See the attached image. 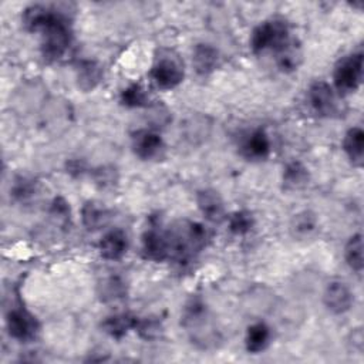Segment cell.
Here are the masks:
<instances>
[{
	"mask_svg": "<svg viewBox=\"0 0 364 364\" xmlns=\"http://www.w3.org/2000/svg\"><path fill=\"white\" fill-rule=\"evenodd\" d=\"M23 23L30 31L43 34V55L50 61L60 60L68 50L71 33L67 20L44 6H30L24 10Z\"/></svg>",
	"mask_w": 364,
	"mask_h": 364,
	"instance_id": "1",
	"label": "cell"
},
{
	"mask_svg": "<svg viewBox=\"0 0 364 364\" xmlns=\"http://www.w3.org/2000/svg\"><path fill=\"white\" fill-rule=\"evenodd\" d=\"M169 245V257L186 262L195 256L206 243V229L196 222H181L166 232Z\"/></svg>",
	"mask_w": 364,
	"mask_h": 364,
	"instance_id": "2",
	"label": "cell"
},
{
	"mask_svg": "<svg viewBox=\"0 0 364 364\" xmlns=\"http://www.w3.org/2000/svg\"><path fill=\"white\" fill-rule=\"evenodd\" d=\"M290 40L289 27L283 20L273 18L257 26L250 38V47L253 53L260 54L266 50L277 51Z\"/></svg>",
	"mask_w": 364,
	"mask_h": 364,
	"instance_id": "3",
	"label": "cell"
},
{
	"mask_svg": "<svg viewBox=\"0 0 364 364\" xmlns=\"http://www.w3.org/2000/svg\"><path fill=\"white\" fill-rule=\"evenodd\" d=\"M363 80V53H353L338 61L334 70L336 88L343 92H351L358 88Z\"/></svg>",
	"mask_w": 364,
	"mask_h": 364,
	"instance_id": "4",
	"label": "cell"
},
{
	"mask_svg": "<svg viewBox=\"0 0 364 364\" xmlns=\"http://www.w3.org/2000/svg\"><path fill=\"white\" fill-rule=\"evenodd\" d=\"M183 324L186 326L188 331H191L193 336L192 338H200V341L210 343V340L216 338V331L213 330L208 311L202 301L192 300L185 310L183 316Z\"/></svg>",
	"mask_w": 364,
	"mask_h": 364,
	"instance_id": "5",
	"label": "cell"
},
{
	"mask_svg": "<svg viewBox=\"0 0 364 364\" xmlns=\"http://www.w3.org/2000/svg\"><path fill=\"white\" fill-rule=\"evenodd\" d=\"M151 77L159 88H175L183 80V65L178 57H172L171 54L161 55L152 65Z\"/></svg>",
	"mask_w": 364,
	"mask_h": 364,
	"instance_id": "6",
	"label": "cell"
},
{
	"mask_svg": "<svg viewBox=\"0 0 364 364\" xmlns=\"http://www.w3.org/2000/svg\"><path fill=\"white\" fill-rule=\"evenodd\" d=\"M7 330L10 336L20 341H28L36 337L38 323L33 314L24 309H13L7 314Z\"/></svg>",
	"mask_w": 364,
	"mask_h": 364,
	"instance_id": "7",
	"label": "cell"
},
{
	"mask_svg": "<svg viewBox=\"0 0 364 364\" xmlns=\"http://www.w3.org/2000/svg\"><path fill=\"white\" fill-rule=\"evenodd\" d=\"M323 301L330 311L341 314L350 310L353 304V293L344 282L333 280L324 289Z\"/></svg>",
	"mask_w": 364,
	"mask_h": 364,
	"instance_id": "8",
	"label": "cell"
},
{
	"mask_svg": "<svg viewBox=\"0 0 364 364\" xmlns=\"http://www.w3.org/2000/svg\"><path fill=\"white\" fill-rule=\"evenodd\" d=\"M307 100L313 111L318 115H328L334 111L336 98L333 88L324 81H316L310 85Z\"/></svg>",
	"mask_w": 364,
	"mask_h": 364,
	"instance_id": "9",
	"label": "cell"
},
{
	"mask_svg": "<svg viewBox=\"0 0 364 364\" xmlns=\"http://www.w3.org/2000/svg\"><path fill=\"white\" fill-rule=\"evenodd\" d=\"M132 149L141 159H152L164 149L162 138L151 129H139L132 135Z\"/></svg>",
	"mask_w": 364,
	"mask_h": 364,
	"instance_id": "10",
	"label": "cell"
},
{
	"mask_svg": "<svg viewBox=\"0 0 364 364\" xmlns=\"http://www.w3.org/2000/svg\"><path fill=\"white\" fill-rule=\"evenodd\" d=\"M142 250L145 257L156 262H162L169 257V245L166 232L149 229L142 236Z\"/></svg>",
	"mask_w": 364,
	"mask_h": 364,
	"instance_id": "11",
	"label": "cell"
},
{
	"mask_svg": "<svg viewBox=\"0 0 364 364\" xmlns=\"http://www.w3.org/2000/svg\"><path fill=\"white\" fill-rule=\"evenodd\" d=\"M240 149L247 159H264L270 152V139L264 129L256 128L243 138Z\"/></svg>",
	"mask_w": 364,
	"mask_h": 364,
	"instance_id": "12",
	"label": "cell"
},
{
	"mask_svg": "<svg viewBox=\"0 0 364 364\" xmlns=\"http://www.w3.org/2000/svg\"><path fill=\"white\" fill-rule=\"evenodd\" d=\"M202 215L210 222H220L225 218V206L220 195L213 189H202L196 196Z\"/></svg>",
	"mask_w": 364,
	"mask_h": 364,
	"instance_id": "13",
	"label": "cell"
},
{
	"mask_svg": "<svg viewBox=\"0 0 364 364\" xmlns=\"http://www.w3.org/2000/svg\"><path fill=\"white\" fill-rule=\"evenodd\" d=\"M128 249L127 235L121 229H112L107 232L100 242V252L102 257L108 260L121 259Z\"/></svg>",
	"mask_w": 364,
	"mask_h": 364,
	"instance_id": "14",
	"label": "cell"
},
{
	"mask_svg": "<svg viewBox=\"0 0 364 364\" xmlns=\"http://www.w3.org/2000/svg\"><path fill=\"white\" fill-rule=\"evenodd\" d=\"M81 219H82V225L88 230H98L109 222L111 213L101 203L95 200H88L84 203L81 209Z\"/></svg>",
	"mask_w": 364,
	"mask_h": 364,
	"instance_id": "15",
	"label": "cell"
},
{
	"mask_svg": "<svg viewBox=\"0 0 364 364\" xmlns=\"http://www.w3.org/2000/svg\"><path fill=\"white\" fill-rule=\"evenodd\" d=\"M219 61V53L215 47L209 44H198L193 48V57L192 63L195 65V70L200 75H206L212 73Z\"/></svg>",
	"mask_w": 364,
	"mask_h": 364,
	"instance_id": "16",
	"label": "cell"
},
{
	"mask_svg": "<svg viewBox=\"0 0 364 364\" xmlns=\"http://www.w3.org/2000/svg\"><path fill=\"white\" fill-rule=\"evenodd\" d=\"M136 321H138L136 317H134V316H131V314H128V313H119V314H114V316L107 317V318L102 321L101 327H102V330H104L108 336H111V337H114V338H121V337H124L131 328H135Z\"/></svg>",
	"mask_w": 364,
	"mask_h": 364,
	"instance_id": "17",
	"label": "cell"
},
{
	"mask_svg": "<svg viewBox=\"0 0 364 364\" xmlns=\"http://www.w3.org/2000/svg\"><path fill=\"white\" fill-rule=\"evenodd\" d=\"M343 148L351 162L360 166L364 155V131L360 127L348 129L343 141Z\"/></svg>",
	"mask_w": 364,
	"mask_h": 364,
	"instance_id": "18",
	"label": "cell"
},
{
	"mask_svg": "<svg viewBox=\"0 0 364 364\" xmlns=\"http://www.w3.org/2000/svg\"><path fill=\"white\" fill-rule=\"evenodd\" d=\"M270 340V328L264 323H255L246 331V348L249 353L263 351Z\"/></svg>",
	"mask_w": 364,
	"mask_h": 364,
	"instance_id": "19",
	"label": "cell"
},
{
	"mask_svg": "<svg viewBox=\"0 0 364 364\" xmlns=\"http://www.w3.org/2000/svg\"><path fill=\"white\" fill-rule=\"evenodd\" d=\"M301 61V51L300 47L296 44L294 40H289L282 48L276 51V63L282 71H293L299 67Z\"/></svg>",
	"mask_w": 364,
	"mask_h": 364,
	"instance_id": "20",
	"label": "cell"
},
{
	"mask_svg": "<svg viewBox=\"0 0 364 364\" xmlns=\"http://www.w3.org/2000/svg\"><path fill=\"white\" fill-rule=\"evenodd\" d=\"M102 71L101 67L95 63V61H81L78 64V70H77V80H78V85L88 91L92 90L101 80Z\"/></svg>",
	"mask_w": 364,
	"mask_h": 364,
	"instance_id": "21",
	"label": "cell"
},
{
	"mask_svg": "<svg viewBox=\"0 0 364 364\" xmlns=\"http://www.w3.org/2000/svg\"><path fill=\"white\" fill-rule=\"evenodd\" d=\"M309 181V172L306 166L297 161H293L286 165L283 172V182L287 189L303 188Z\"/></svg>",
	"mask_w": 364,
	"mask_h": 364,
	"instance_id": "22",
	"label": "cell"
},
{
	"mask_svg": "<svg viewBox=\"0 0 364 364\" xmlns=\"http://www.w3.org/2000/svg\"><path fill=\"white\" fill-rule=\"evenodd\" d=\"M344 256H346V260L348 263V266L355 270V272H361L363 270V239H361V235L357 233V235H353L347 245H346V249H344Z\"/></svg>",
	"mask_w": 364,
	"mask_h": 364,
	"instance_id": "23",
	"label": "cell"
},
{
	"mask_svg": "<svg viewBox=\"0 0 364 364\" xmlns=\"http://www.w3.org/2000/svg\"><path fill=\"white\" fill-rule=\"evenodd\" d=\"M121 102L129 108H139L148 104V95L139 84H131L121 92Z\"/></svg>",
	"mask_w": 364,
	"mask_h": 364,
	"instance_id": "24",
	"label": "cell"
},
{
	"mask_svg": "<svg viewBox=\"0 0 364 364\" xmlns=\"http://www.w3.org/2000/svg\"><path fill=\"white\" fill-rule=\"evenodd\" d=\"M124 294H125V284L119 277H115V276L107 277L100 284V296L104 301L118 300L124 297Z\"/></svg>",
	"mask_w": 364,
	"mask_h": 364,
	"instance_id": "25",
	"label": "cell"
},
{
	"mask_svg": "<svg viewBox=\"0 0 364 364\" xmlns=\"http://www.w3.org/2000/svg\"><path fill=\"white\" fill-rule=\"evenodd\" d=\"M255 225V219L247 210H237L229 218V230L235 235L247 233Z\"/></svg>",
	"mask_w": 364,
	"mask_h": 364,
	"instance_id": "26",
	"label": "cell"
},
{
	"mask_svg": "<svg viewBox=\"0 0 364 364\" xmlns=\"http://www.w3.org/2000/svg\"><path fill=\"white\" fill-rule=\"evenodd\" d=\"M316 226H317V222L314 215L307 210L297 213L291 222V230L294 232L296 236H300V237L309 236L316 229Z\"/></svg>",
	"mask_w": 364,
	"mask_h": 364,
	"instance_id": "27",
	"label": "cell"
},
{
	"mask_svg": "<svg viewBox=\"0 0 364 364\" xmlns=\"http://www.w3.org/2000/svg\"><path fill=\"white\" fill-rule=\"evenodd\" d=\"M36 192V183L31 179L27 178H17L13 188H11V195L17 200H27L33 196Z\"/></svg>",
	"mask_w": 364,
	"mask_h": 364,
	"instance_id": "28",
	"label": "cell"
}]
</instances>
